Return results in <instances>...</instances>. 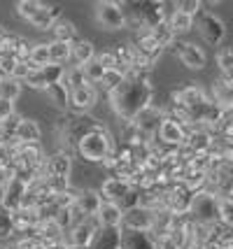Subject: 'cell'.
I'll use <instances>...</instances> for the list:
<instances>
[{
    "mask_svg": "<svg viewBox=\"0 0 233 249\" xmlns=\"http://www.w3.org/2000/svg\"><path fill=\"white\" fill-rule=\"evenodd\" d=\"M52 63V52H49V44L47 42H40V44H33V54H31V65L35 70L45 68V65Z\"/></svg>",
    "mask_w": 233,
    "mask_h": 249,
    "instance_id": "e575fe53",
    "label": "cell"
},
{
    "mask_svg": "<svg viewBox=\"0 0 233 249\" xmlns=\"http://www.w3.org/2000/svg\"><path fill=\"white\" fill-rule=\"evenodd\" d=\"M19 65V61H17V56H5L0 54V77L2 79H7V77L14 75V68Z\"/></svg>",
    "mask_w": 233,
    "mask_h": 249,
    "instance_id": "7bdbcfd3",
    "label": "cell"
},
{
    "mask_svg": "<svg viewBox=\"0 0 233 249\" xmlns=\"http://www.w3.org/2000/svg\"><path fill=\"white\" fill-rule=\"evenodd\" d=\"M231 200H233V198H231Z\"/></svg>",
    "mask_w": 233,
    "mask_h": 249,
    "instance_id": "680465c9",
    "label": "cell"
},
{
    "mask_svg": "<svg viewBox=\"0 0 233 249\" xmlns=\"http://www.w3.org/2000/svg\"><path fill=\"white\" fill-rule=\"evenodd\" d=\"M96 58H98V63L103 65L105 70H119V61H117L114 52H100Z\"/></svg>",
    "mask_w": 233,
    "mask_h": 249,
    "instance_id": "bcb514c9",
    "label": "cell"
},
{
    "mask_svg": "<svg viewBox=\"0 0 233 249\" xmlns=\"http://www.w3.org/2000/svg\"><path fill=\"white\" fill-rule=\"evenodd\" d=\"M200 7H203V2H198V0H179L178 2V10L189 14V17H194V19L200 14Z\"/></svg>",
    "mask_w": 233,
    "mask_h": 249,
    "instance_id": "f6af8a7d",
    "label": "cell"
},
{
    "mask_svg": "<svg viewBox=\"0 0 233 249\" xmlns=\"http://www.w3.org/2000/svg\"><path fill=\"white\" fill-rule=\"evenodd\" d=\"M100 228H122L124 224V210L114 203H103L100 212L96 214Z\"/></svg>",
    "mask_w": 233,
    "mask_h": 249,
    "instance_id": "d6986e66",
    "label": "cell"
},
{
    "mask_svg": "<svg viewBox=\"0 0 233 249\" xmlns=\"http://www.w3.org/2000/svg\"><path fill=\"white\" fill-rule=\"evenodd\" d=\"M21 84H23V82L14 79V77L2 79V82H0V98H2V100H10V103H14L17 98L21 96Z\"/></svg>",
    "mask_w": 233,
    "mask_h": 249,
    "instance_id": "836d02e7",
    "label": "cell"
},
{
    "mask_svg": "<svg viewBox=\"0 0 233 249\" xmlns=\"http://www.w3.org/2000/svg\"><path fill=\"white\" fill-rule=\"evenodd\" d=\"M72 58H75L79 65H87L89 61H93V58H96L93 44H91L89 40H77V42L72 44Z\"/></svg>",
    "mask_w": 233,
    "mask_h": 249,
    "instance_id": "f546056e",
    "label": "cell"
},
{
    "mask_svg": "<svg viewBox=\"0 0 233 249\" xmlns=\"http://www.w3.org/2000/svg\"><path fill=\"white\" fill-rule=\"evenodd\" d=\"M166 2H154V0H143V2H122V10L126 19H133L138 26H143L147 31H154L156 26H161L166 19Z\"/></svg>",
    "mask_w": 233,
    "mask_h": 249,
    "instance_id": "3957f363",
    "label": "cell"
},
{
    "mask_svg": "<svg viewBox=\"0 0 233 249\" xmlns=\"http://www.w3.org/2000/svg\"><path fill=\"white\" fill-rule=\"evenodd\" d=\"M100 231V224L96 217H89L84 219L82 224L72 226L70 231L66 233V242L70 247H91V242L96 238V233Z\"/></svg>",
    "mask_w": 233,
    "mask_h": 249,
    "instance_id": "ba28073f",
    "label": "cell"
},
{
    "mask_svg": "<svg viewBox=\"0 0 233 249\" xmlns=\"http://www.w3.org/2000/svg\"><path fill=\"white\" fill-rule=\"evenodd\" d=\"M152 238H154V249H179L178 240L173 238L170 233H163V235H154L152 233Z\"/></svg>",
    "mask_w": 233,
    "mask_h": 249,
    "instance_id": "ee69618b",
    "label": "cell"
},
{
    "mask_svg": "<svg viewBox=\"0 0 233 249\" xmlns=\"http://www.w3.org/2000/svg\"><path fill=\"white\" fill-rule=\"evenodd\" d=\"M219 224L224 228H233V200L222 198L219 200Z\"/></svg>",
    "mask_w": 233,
    "mask_h": 249,
    "instance_id": "60d3db41",
    "label": "cell"
},
{
    "mask_svg": "<svg viewBox=\"0 0 233 249\" xmlns=\"http://www.w3.org/2000/svg\"><path fill=\"white\" fill-rule=\"evenodd\" d=\"M77 156L82 161L89 163H105L114 154V142H112V135L108 130L98 126L96 130H91L89 135H84L77 144Z\"/></svg>",
    "mask_w": 233,
    "mask_h": 249,
    "instance_id": "7a4b0ae2",
    "label": "cell"
},
{
    "mask_svg": "<svg viewBox=\"0 0 233 249\" xmlns=\"http://www.w3.org/2000/svg\"><path fill=\"white\" fill-rule=\"evenodd\" d=\"M45 170H47L45 179H68V175H70V154L66 149L52 154L45 163Z\"/></svg>",
    "mask_w": 233,
    "mask_h": 249,
    "instance_id": "2e32d148",
    "label": "cell"
},
{
    "mask_svg": "<svg viewBox=\"0 0 233 249\" xmlns=\"http://www.w3.org/2000/svg\"><path fill=\"white\" fill-rule=\"evenodd\" d=\"M152 96H154V89L147 75H128L126 82L110 96L112 109L124 121H133L144 107L152 105Z\"/></svg>",
    "mask_w": 233,
    "mask_h": 249,
    "instance_id": "6da1fadb",
    "label": "cell"
},
{
    "mask_svg": "<svg viewBox=\"0 0 233 249\" xmlns=\"http://www.w3.org/2000/svg\"><path fill=\"white\" fill-rule=\"evenodd\" d=\"M70 89L63 84V82H58V84H52V87L47 89V98L52 100V103H56L58 107H68L70 105Z\"/></svg>",
    "mask_w": 233,
    "mask_h": 249,
    "instance_id": "1f68e13d",
    "label": "cell"
},
{
    "mask_svg": "<svg viewBox=\"0 0 233 249\" xmlns=\"http://www.w3.org/2000/svg\"><path fill=\"white\" fill-rule=\"evenodd\" d=\"M173 52L179 56V61L187 65V68H191V70H203L205 68V63H208V56H205V52L200 49L198 44L194 42H184V40H178V42L173 44Z\"/></svg>",
    "mask_w": 233,
    "mask_h": 249,
    "instance_id": "8fae6325",
    "label": "cell"
},
{
    "mask_svg": "<svg viewBox=\"0 0 233 249\" xmlns=\"http://www.w3.org/2000/svg\"><path fill=\"white\" fill-rule=\"evenodd\" d=\"M58 21H61V7L58 5H42V10L35 14V19L31 23L37 31H47V28H54Z\"/></svg>",
    "mask_w": 233,
    "mask_h": 249,
    "instance_id": "603a6c76",
    "label": "cell"
},
{
    "mask_svg": "<svg viewBox=\"0 0 233 249\" xmlns=\"http://www.w3.org/2000/svg\"><path fill=\"white\" fill-rule=\"evenodd\" d=\"M63 84H66L70 91H77V89L89 87L91 82L84 75V68L82 65H72V68H66V77H63Z\"/></svg>",
    "mask_w": 233,
    "mask_h": 249,
    "instance_id": "83f0119b",
    "label": "cell"
},
{
    "mask_svg": "<svg viewBox=\"0 0 233 249\" xmlns=\"http://www.w3.org/2000/svg\"><path fill=\"white\" fill-rule=\"evenodd\" d=\"M84 68V75H87V79H89L91 84H100L103 82V77H105V68L98 63V58H93V61H89L87 65H82Z\"/></svg>",
    "mask_w": 233,
    "mask_h": 249,
    "instance_id": "ab89813d",
    "label": "cell"
},
{
    "mask_svg": "<svg viewBox=\"0 0 233 249\" xmlns=\"http://www.w3.org/2000/svg\"><path fill=\"white\" fill-rule=\"evenodd\" d=\"M75 207H77L84 217H96V214L100 212V207H103L100 191H79Z\"/></svg>",
    "mask_w": 233,
    "mask_h": 249,
    "instance_id": "ffe728a7",
    "label": "cell"
},
{
    "mask_svg": "<svg viewBox=\"0 0 233 249\" xmlns=\"http://www.w3.org/2000/svg\"><path fill=\"white\" fill-rule=\"evenodd\" d=\"M149 33L154 35V37H156V42L161 44L163 49H166V47H173V44L178 42V40H175L178 35H175V31L170 28V23H168V21H163L161 26H156L154 31H149Z\"/></svg>",
    "mask_w": 233,
    "mask_h": 249,
    "instance_id": "8d00e7d4",
    "label": "cell"
},
{
    "mask_svg": "<svg viewBox=\"0 0 233 249\" xmlns=\"http://www.w3.org/2000/svg\"><path fill=\"white\" fill-rule=\"evenodd\" d=\"M0 182H2V179H0Z\"/></svg>",
    "mask_w": 233,
    "mask_h": 249,
    "instance_id": "6f0895ef",
    "label": "cell"
},
{
    "mask_svg": "<svg viewBox=\"0 0 233 249\" xmlns=\"http://www.w3.org/2000/svg\"><path fill=\"white\" fill-rule=\"evenodd\" d=\"M96 100H98V89L89 84V87L77 89V91L70 93V107L75 109L77 114H84V112H89L96 105Z\"/></svg>",
    "mask_w": 233,
    "mask_h": 249,
    "instance_id": "e0dca14e",
    "label": "cell"
},
{
    "mask_svg": "<svg viewBox=\"0 0 233 249\" xmlns=\"http://www.w3.org/2000/svg\"><path fill=\"white\" fill-rule=\"evenodd\" d=\"M91 249H122V228H100Z\"/></svg>",
    "mask_w": 233,
    "mask_h": 249,
    "instance_id": "44dd1931",
    "label": "cell"
},
{
    "mask_svg": "<svg viewBox=\"0 0 233 249\" xmlns=\"http://www.w3.org/2000/svg\"><path fill=\"white\" fill-rule=\"evenodd\" d=\"M124 82H126V75H124L122 70H108V72H105V77H103V82H100V87H103L112 96L117 89L122 87Z\"/></svg>",
    "mask_w": 233,
    "mask_h": 249,
    "instance_id": "f35d334b",
    "label": "cell"
},
{
    "mask_svg": "<svg viewBox=\"0 0 233 249\" xmlns=\"http://www.w3.org/2000/svg\"><path fill=\"white\" fill-rule=\"evenodd\" d=\"M72 249H91V247H72Z\"/></svg>",
    "mask_w": 233,
    "mask_h": 249,
    "instance_id": "11a10c76",
    "label": "cell"
},
{
    "mask_svg": "<svg viewBox=\"0 0 233 249\" xmlns=\"http://www.w3.org/2000/svg\"><path fill=\"white\" fill-rule=\"evenodd\" d=\"M219 200L222 198H217L210 191H200V194L194 196L189 217L200 226H217L219 224Z\"/></svg>",
    "mask_w": 233,
    "mask_h": 249,
    "instance_id": "277c9868",
    "label": "cell"
},
{
    "mask_svg": "<svg viewBox=\"0 0 233 249\" xmlns=\"http://www.w3.org/2000/svg\"><path fill=\"white\" fill-rule=\"evenodd\" d=\"M49 52H52V63L56 65H63L72 58V44L66 42H49Z\"/></svg>",
    "mask_w": 233,
    "mask_h": 249,
    "instance_id": "d6a6232c",
    "label": "cell"
},
{
    "mask_svg": "<svg viewBox=\"0 0 233 249\" xmlns=\"http://www.w3.org/2000/svg\"><path fill=\"white\" fill-rule=\"evenodd\" d=\"M52 33H54V40L56 42H66V44H75L79 40L77 37V28H75V23L68 21V19H61V21L56 23L54 28H52Z\"/></svg>",
    "mask_w": 233,
    "mask_h": 249,
    "instance_id": "4316f807",
    "label": "cell"
},
{
    "mask_svg": "<svg viewBox=\"0 0 233 249\" xmlns=\"http://www.w3.org/2000/svg\"><path fill=\"white\" fill-rule=\"evenodd\" d=\"M156 138L163 142V144H168V147L179 149V147H184V142H187V126H182V124H178V121H173L166 117V121H163V126H161Z\"/></svg>",
    "mask_w": 233,
    "mask_h": 249,
    "instance_id": "9a60e30c",
    "label": "cell"
},
{
    "mask_svg": "<svg viewBox=\"0 0 233 249\" xmlns=\"http://www.w3.org/2000/svg\"><path fill=\"white\" fill-rule=\"evenodd\" d=\"M0 82H2V77H0Z\"/></svg>",
    "mask_w": 233,
    "mask_h": 249,
    "instance_id": "9f6ffc18",
    "label": "cell"
},
{
    "mask_svg": "<svg viewBox=\"0 0 233 249\" xmlns=\"http://www.w3.org/2000/svg\"><path fill=\"white\" fill-rule=\"evenodd\" d=\"M133 189L135 186L131 184V182H126V179L108 177V179L103 182V186H100V198H103V203H114V205H119Z\"/></svg>",
    "mask_w": 233,
    "mask_h": 249,
    "instance_id": "7c38bea8",
    "label": "cell"
},
{
    "mask_svg": "<svg viewBox=\"0 0 233 249\" xmlns=\"http://www.w3.org/2000/svg\"><path fill=\"white\" fill-rule=\"evenodd\" d=\"M14 212H10L7 207H0V240H12L14 238Z\"/></svg>",
    "mask_w": 233,
    "mask_h": 249,
    "instance_id": "d590c367",
    "label": "cell"
},
{
    "mask_svg": "<svg viewBox=\"0 0 233 249\" xmlns=\"http://www.w3.org/2000/svg\"><path fill=\"white\" fill-rule=\"evenodd\" d=\"M40 135H42V130H40V126H37V121H33V119H21V124H19V130H17V142H21V144L40 142Z\"/></svg>",
    "mask_w": 233,
    "mask_h": 249,
    "instance_id": "484cf974",
    "label": "cell"
},
{
    "mask_svg": "<svg viewBox=\"0 0 233 249\" xmlns=\"http://www.w3.org/2000/svg\"><path fill=\"white\" fill-rule=\"evenodd\" d=\"M212 100L217 103V105H222L224 109L233 107V82L229 79H217L215 84H212Z\"/></svg>",
    "mask_w": 233,
    "mask_h": 249,
    "instance_id": "d4e9b609",
    "label": "cell"
},
{
    "mask_svg": "<svg viewBox=\"0 0 233 249\" xmlns=\"http://www.w3.org/2000/svg\"><path fill=\"white\" fill-rule=\"evenodd\" d=\"M122 249H154V238L144 231L122 228Z\"/></svg>",
    "mask_w": 233,
    "mask_h": 249,
    "instance_id": "ac0fdd59",
    "label": "cell"
},
{
    "mask_svg": "<svg viewBox=\"0 0 233 249\" xmlns=\"http://www.w3.org/2000/svg\"><path fill=\"white\" fill-rule=\"evenodd\" d=\"M42 5L45 2H40V0H21V2H17V14L26 21H33L35 14L42 10Z\"/></svg>",
    "mask_w": 233,
    "mask_h": 249,
    "instance_id": "74e56055",
    "label": "cell"
},
{
    "mask_svg": "<svg viewBox=\"0 0 233 249\" xmlns=\"http://www.w3.org/2000/svg\"><path fill=\"white\" fill-rule=\"evenodd\" d=\"M208 100H210L208 93H205L200 87H196V84H184V87H179L173 91V103L184 105V107H189V109L198 107V105L208 103Z\"/></svg>",
    "mask_w": 233,
    "mask_h": 249,
    "instance_id": "5bb4252c",
    "label": "cell"
},
{
    "mask_svg": "<svg viewBox=\"0 0 233 249\" xmlns=\"http://www.w3.org/2000/svg\"><path fill=\"white\" fill-rule=\"evenodd\" d=\"M196 23H198V31L203 35V40L208 44H219L226 35V26L219 17H215L210 12H200L196 17Z\"/></svg>",
    "mask_w": 233,
    "mask_h": 249,
    "instance_id": "30bf717a",
    "label": "cell"
},
{
    "mask_svg": "<svg viewBox=\"0 0 233 249\" xmlns=\"http://www.w3.org/2000/svg\"><path fill=\"white\" fill-rule=\"evenodd\" d=\"M26 189H28V186L21 184L19 179H10V182H7V194H5V203H2V207H7L10 212L21 210L23 198H26Z\"/></svg>",
    "mask_w": 233,
    "mask_h": 249,
    "instance_id": "7402d4cb",
    "label": "cell"
},
{
    "mask_svg": "<svg viewBox=\"0 0 233 249\" xmlns=\"http://www.w3.org/2000/svg\"><path fill=\"white\" fill-rule=\"evenodd\" d=\"M133 47L140 52L143 56H147V58H152V61H156L159 58V54L163 52V47L156 42V37L152 35L149 31H144V33H140L138 37H135V42H133Z\"/></svg>",
    "mask_w": 233,
    "mask_h": 249,
    "instance_id": "cb8c5ba5",
    "label": "cell"
},
{
    "mask_svg": "<svg viewBox=\"0 0 233 249\" xmlns=\"http://www.w3.org/2000/svg\"><path fill=\"white\" fill-rule=\"evenodd\" d=\"M168 23H170V28L175 31V35H182V33H189L194 28V17H189L184 12H179L178 7L173 10V14L168 17Z\"/></svg>",
    "mask_w": 233,
    "mask_h": 249,
    "instance_id": "f1b7e54d",
    "label": "cell"
},
{
    "mask_svg": "<svg viewBox=\"0 0 233 249\" xmlns=\"http://www.w3.org/2000/svg\"><path fill=\"white\" fill-rule=\"evenodd\" d=\"M14 224H17V228L40 226V212L35 207H21L14 212Z\"/></svg>",
    "mask_w": 233,
    "mask_h": 249,
    "instance_id": "4dcf8cb0",
    "label": "cell"
},
{
    "mask_svg": "<svg viewBox=\"0 0 233 249\" xmlns=\"http://www.w3.org/2000/svg\"><path fill=\"white\" fill-rule=\"evenodd\" d=\"M122 228H131V231H144V233H152V228H154V212H152V210H144V207H133V210L124 212Z\"/></svg>",
    "mask_w": 233,
    "mask_h": 249,
    "instance_id": "4fadbf2b",
    "label": "cell"
},
{
    "mask_svg": "<svg viewBox=\"0 0 233 249\" xmlns=\"http://www.w3.org/2000/svg\"><path fill=\"white\" fill-rule=\"evenodd\" d=\"M56 249H72V247H70L68 242H61V245H58V247H56Z\"/></svg>",
    "mask_w": 233,
    "mask_h": 249,
    "instance_id": "db71d44e",
    "label": "cell"
},
{
    "mask_svg": "<svg viewBox=\"0 0 233 249\" xmlns=\"http://www.w3.org/2000/svg\"><path fill=\"white\" fill-rule=\"evenodd\" d=\"M5 40H7V31H5V28H0V47L5 44Z\"/></svg>",
    "mask_w": 233,
    "mask_h": 249,
    "instance_id": "f5cc1de1",
    "label": "cell"
},
{
    "mask_svg": "<svg viewBox=\"0 0 233 249\" xmlns=\"http://www.w3.org/2000/svg\"><path fill=\"white\" fill-rule=\"evenodd\" d=\"M77 196H79V191H75V189H66V191L56 194L54 203L58 205V210H70V207H75V203H77Z\"/></svg>",
    "mask_w": 233,
    "mask_h": 249,
    "instance_id": "b9f144b4",
    "label": "cell"
},
{
    "mask_svg": "<svg viewBox=\"0 0 233 249\" xmlns=\"http://www.w3.org/2000/svg\"><path fill=\"white\" fill-rule=\"evenodd\" d=\"M0 249H17V242L12 240H0Z\"/></svg>",
    "mask_w": 233,
    "mask_h": 249,
    "instance_id": "816d5d0a",
    "label": "cell"
},
{
    "mask_svg": "<svg viewBox=\"0 0 233 249\" xmlns=\"http://www.w3.org/2000/svg\"><path fill=\"white\" fill-rule=\"evenodd\" d=\"M217 63L222 68V72L233 70V49H222V52L217 54Z\"/></svg>",
    "mask_w": 233,
    "mask_h": 249,
    "instance_id": "7dc6e473",
    "label": "cell"
},
{
    "mask_svg": "<svg viewBox=\"0 0 233 249\" xmlns=\"http://www.w3.org/2000/svg\"><path fill=\"white\" fill-rule=\"evenodd\" d=\"M12 159H14L17 165H23V168H42L47 163L40 142H31V144L14 142L12 144Z\"/></svg>",
    "mask_w": 233,
    "mask_h": 249,
    "instance_id": "8992f818",
    "label": "cell"
},
{
    "mask_svg": "<svg viewBox=\"0 0 233 249\" xmlns=\"http://www.w3.org/2000/svg\"><path fill=\"white\" fill-rule=\"evenodd\" d=\"M96 19L103 28H108V31H119L126 26V14L122 10V2H98L96 5Z\"/></svg>",
    "mask_w": 233,
    "mask_h": 249,
    "instance_id": "52a82bcc",
    "label": "cell"
},
{
    "mask_svg": "<svg viewBox=\"0 0 233 249\" xmlns=\"http://www.w3.org/2000/svg\"><path fill=\"white\" fill-rule=\"evenodd\" d=\"M12 114H14V103L0 98V124H2V121H7Z\"/></svg>",
    "mask_w": 233,
    "mask_h": 249,
    "instance_id": "f907efd6",
    "label": "cell"
},
{
    "mask_svg": "<svg viewBox=\"0 0 233 249\" xmlns=\"http://www.w3.org/2000/svg\"><path fill=\"white\" fill-rule=\"evenodd\" d=\"M35 68L31 63H19L17 65V68H14V79H19V82H26V79H28V75H31V72H33Z\"/></svg>",
    "mask_w": 233,
    "mask_h": 249,
    "instance_id": "c3c4849f",
    "label": "cell"
},
{
    "mask_svg": "<svg viewBox=\"0 0 233 249\" xmlns=\"http://www.w3.org/2000/svg\"><path fill=\"white\" fill-rule=\"evenodd\" d=\"M17 249H42L40 238H14Z\"/></svg>",
    "mask_w": 233,
    "mask_h": 249,
    "instance_id": "681fc988",
    "label": "cell"
},
{
    "mask_svg": "<svg viewBox=\"0 0 233 249\" xmlns=\"http://www.w3.org/2000/svg\"><path fill=\"white\" fill-rule=\"evenodd\" d=\"M163 121H166V114H163V109L156 107V105H149V107H144L138 117L133 119L135 128L144 133L147 138H152L154 140L156 135H159V130L163 126Z\"/></svg>",
    "mask_w": 233,
    "mask_h": 249,
    "instance_id": "9c48e42d",
    "label": "cell"
},
{
    "mask_svg": "<svg viewBox=\"0 0 233 249\" xmlns=\"http://www.w3.org/2000/svg\"><path fill=\"white\" fill-rule=\"evenodd\" d=\"M98 126H100L98 121L87 117V114H75V117H70V119L61 121V133H63V140L77 149L79 140H82L84 135H89L91 130H96Z\"/></svg>",
    "mask_w": 233,
    "mask_h": 249,
    "instance_id": "5b68a950",
    "label": "cell"
}]
</instances>
